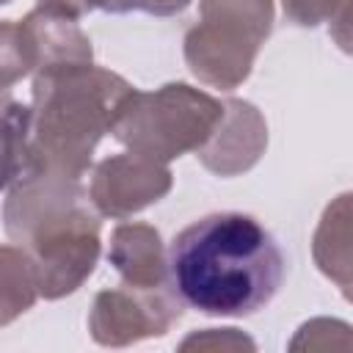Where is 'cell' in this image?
<instances>
[{
    "label": "cell",
    "instance_id": "7",
    "mask_svg": "<svg viewBox=\"0 0 353 353\" xmlns=\"http://www.w3.org/2000/svg\"><path fill=\"white\" fill-rule=\"evenodd\" d=\"M171 190V171L163 163L146 160L135 152L108 157L97 165L91 179V204L99 215L127 218Z\"/></svg>",
    "mask_w": 353,
    "mask_h": 353
},
{
    "label": "cell",
    "instance_id": "11",
    "mask_svg": "<svg viewBox=\"0 0 353 353\" xmlns=\"http://www.w3.org/2000/svg\"><path fill=\"white\" fill-rule=\"evenodd\" d=\"M39 8L77 22L83 14H88V11H94V8L108 11V14L143 11V8H146V0H39Z\"/></svg>",
    "mask_w": 353,
    "mask_h": 353
},
{
    "label": "cell",
    "instance_id": "4",
    "mask_svg": "<svg viewBox=\"0 0 353 353\" xmlns=\"http://www.w3.org/2000/svg\"><path fill=\"white\" fill-rule=\"evenodd\" d=\"M226 116V105L185 83H168L157 91L132 88L124 99L110 132L130 152L168 163L185 152L210 143Z\"/></svg>",
    "mask_w": 353,
    "mask_h": 353
},
{
    "label": "cell",
    "instance_id": "8",
    "mask_svg": "<svg viewBox=\"0 0 353 353\" xmlns=\"http://www.w3.org/2000/svg\"><path fill=\"white\" fill-rule=\"evenodd\" d=\"M110 265L130 287H171L160 232L146 223H121L110 237Z\"/></svg>",
    "mask_w": 353,
    "mask_h": 353
},
{
    "label": "cell",
    "instance_id": "9",
    "mask_svg": "<svg viewBox=\"0 0 353 353\" xmlns=\"http://www.w3.org/2000/svg\"><path fill=\"white\" fill-rule=\"evenodd\" d=\"M36 174L39 168L30 152V105L8 102L0 110V190L17 188Z\"/></svg>",
    "mask_w": 353,
    "mask_h": 353
},
{
    "label": "cell",
    "instance_id": "2",
    "mask_svg": "<svg viewBox=\"0 0 353 353\" xmlns=\"http://www.w3.org/2000/svg\"><path fill=\"white\" fill-rule=\"evenodd\" d=\"M132 88L121 74L91 61L36 69L30 152L39 174L80 179Z\"/></svg>",
    "mask_w": 353,
    "mask_h": 353
},
{
    "label": "cell",
    "instance_id": "12",
    "mask_svg": "<svg viewBox=\"0 0 353 353\" xmlns=\"http://www.w3.org/2000/svg\"><path fill=\"white\" fill-rule=\"evenodd\" d=\"M336 6L345 8V0H284V14L295 25L312 28L320 25L323 19H331Z\"/></svg>",
    "mask_w": 353,
    "mask_h": 353
},
{
    "label": "cell",
    "instance_id": "6",
    "mask_svg": "<svg viewBox=\"0 0 353 353\" xmlns=\"http://www.w3.org/2000/svg\"><path fill=\"white\" fill-rule=\"evenodd\" d=\"M182 314V301L171 287L102 290L91 312V334L99 345H127L146 336H163Z\"/></svg>",
    "mask_w": 353,
    "mask_h": 353
},
{
    "label": "cell",
    "instance_id": "1",
    "mask_svg": "<svg viewBox=\"0 0 353 353\" xmlns=\"http://www.w3.org/2000/svg\"><path fill=\"white\" fill-rule=\"evenodd\" d=\"M174 295L210 317L265 309L287 270L276 237L245 212H210L174 234L165 251Z\"/></svg>",
    "mask_w": 353,
    "mask_h": 353
},
{
    "label": "cell",
    "instance_id": "5",
    "mask_svg": "<svg viewBox=\"0 0 353 353\" xmlns=\"http://www.w3.org/2000/svg\"><path fill=\"white\" fill-rule=\"evenodd\" d=\"M273 30V0H201V19L185 36L190 72L215 85H240Z\"/></svg>",
    "mask_w": 353,
    "mask_h": 353
},
{
    "label": "cell",
    "instance_id": "10",
    "mask_svg": "<svg viewBox=\"0 0 353 353\" xmlns=\"http://www.w3.org/2000/svg\"><path fill=\"white\" fill-rule=\"evenodd\" d=\"M28 273H33L30 256L22 248L3 245L0 248V301L6 306L8 320H14L19 312L30 309V303L39 295V287H36V281H17V284H8V287H3V284L14 281L19 276H28ZM0 325H3V320H0Z\"/></svg>",
    "mask_w": 353,
    "mask_h": 353
},
{
    "label": "cell",
    "instance_id": "13",
    "mask_svg": "<svg viewBox=\"0 0 353 353\" xmlns=\"http://www.w3.org/2000/svg\"><path fill=\"white\" fill-rule=\"evenodd\" d=\"M8 3H11V0H0V6H8Z\"/></svg>",
    "mask_w": 353,
    "mask_h": 353
},
{
    "label": "cell",
    "instance_id": "3",
    "mask_svg": "<svg viewBox=\"0 0 353 353\" xmlns=\"http://www.w3.org/2000/svg\"><path fill=\"white\" fill-rule=\"evenodd\" d=\"M6 232L25 245L39 295L61 298L91 276L99 259V218L80 179L36 174L3 207Z\"/></svg>",
    "mask_w": 353,
    "mask_h": 353
}]
</instances>
